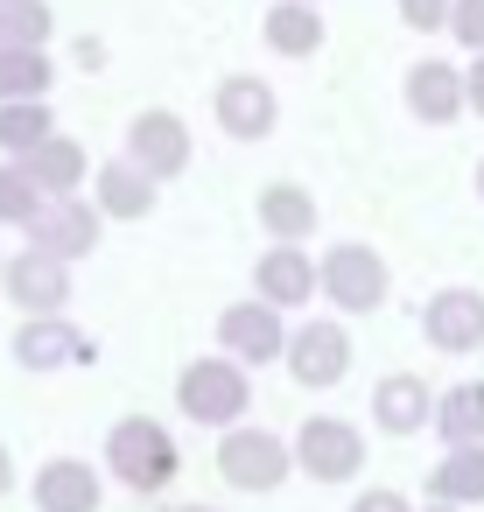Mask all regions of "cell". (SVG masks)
Segmentation results:
<instances>
[{
    "instance_id": "ba28073f",
    "label": "cell",
    "mask_w": 484,
    "mask_h": 512,
    "mask_svg": "<svg viewBox=\"0 0 484 512\" xmlns=\"http://www.w3.org/2000/svg\"><path fill=\"white\" fill-rule=\"evenodd\" d=\"M22 232H29V246L57 253V260H85V253L99 246V232H106V211H99V204H85V197L71 190V197H43V204H36V218H29Z\"/></svg>"
},
{
    "instance_id": "603a6c76",
    "label": "cell",
    "mask_w": 484,
    "mask_h": 512,
    "mask_svg": "<svg viewBox=\"0 0 484 512\" xmlns=\"http://www.w3.org/2000/svg\"><path fill=\"white\" fill-rule=\"evenodd\" d=\"M50 134V99H0V155H36Z\"/></svg>"
},
{
    "instance_id": "2e32d148",
    "label": "cell",
    "mask_w": 484,
    "mask_h": 512,
    "mask_svg": "<svg viewBox=\"0 0 484 512\" xmlns=\"http://www.w3.org/2000/svg\"><path fill=\"white\" fill-rule=\"evenodd\" d=\"M435 421V393H428V379H414V372H386L379 386H372V428L379 435H421Z\"/></svg>"
},
{
    "instance_id": "ac0fdd59",
    "label": "cell",
    "mask_w": 484,
    "mask_h": 512,
    "mask_svg": "<svg viewBox=\"0 0 484 512\" xmlns=\"http://www.w3.org/2000/svg\"><path fill=\"white\" fill-rule=\"evenodd\" d=\"M260 36H267L274 57L302 64V57H316V50L330 43V22H323V8H309V0H274L267 22H260Z\"/></svg>"
},
{
    "instance_id": "9c48e42d",
    "label": "cell",
    "mask_w": 484,
    "mask_h": 512,
    "mask_svg": "<svg viewBox=\"0 0 484 512\" xmlns=\"http://www.w3.org/2000/svg\"><path fill=\"white\" fill-rule=\"evenodd\" d=\"M421 337H428V351H442V358L484 351V295H477V288H442V295H428V302H421Z\"/></svg>"
},
{
    "instance_id": "d590c367",
    "label": "cell",
    "mask_w": 484,
    "mask_h": 512,
    "mask_svg": "<svg viewBox=\"0 0 484 512\" xmlns=\"http://www.w3.org/2000/svg\"><path fill=\"white\" fill-rule=\"evenodd\" d=\"M477 197H484V162H477Z\"/></svg>"
},
{
    "instance_id": "83f0119b",
    "label": "cell",
    "mask_w": 484,
    "mask_h": 512,
    "mask_svg": "<svg viewBox=\"0 0 484 512\" xmlns=\"http://www.w3.org/2000/svg\"><path fill=\"white\" fill-rule=\"evenodd\" d=\"M449 36L477 57L484 50V0H456V8H449Z\"/></svg>"
},
{
    "instance_id": "1f68e13d",
    "label": "cell",
    "mask_w": 484,
    "mask_h": 512,
    "mask_svg": "<svg viewBox=\"0 0 484 512\" xmlns=\"http://www.w3.org/2000/svg\"><path fill=\"white\" fill-rule=\"evenodd\" d=\"M78 64H85V71H99V64H106V43H92V36H85V43H78Z\"/></svg>"
},
{
    "instance_id": "e575fe53",
    "label": "cell",
    "mask_w": 484,
    "mask_h": 512,
    "mask_svg": "<svg viewBox=\"0 0 484 512\" xmlns=\"http://www.w3.org/2000/svg\"><path fill=\"white\" fill-rule=\"evenodd\" d=\"M176 512H218V505H176Z\"/></svg>"
},
{
    "instance_id": "d6986e66",
    "label": "cell",
    "mask_w": 484,
    "mask_h": 512,
    "mask_svg": "<svg viewBox=\"0 0 484 512\" xmlns=\"http://www.w3.org/2000/svg\"><path fill=\"white\" fill-rule=\"evenodd\" d=\"M92 204H99L106 218H120V225H141V218L155 211V176L120 155V162H106V169L92 176Z\"/></svg>"
},
{
    "instance_id": "6da1fadb",
    "label": "cell",
    "mask_w": 484,
    "mask_h": 512,
    "mask_svg": "<svg viewBox=\"0 0 484 512\" xmlns=\"http://www.w3.org/2000/svg\"><path fill=\"white\" fill-rule=\"evenodd\" d=\"M106 470H113L127 491L155 498V491H169V484H176V470H183V449H176V435H169L162 421H148V414H127V421H113V435H106Z\"/></svg>"
},
{
    "instance_id": "484cf974",
    "label": "cell",
    "mask_w": 484,
    "mask_h": 512,
    "mask_svg": "<svg viewBox=\"0 0 484 512\" xmlns=\"http://www.w3.org/2000/svg\"><path fill=\"white\" fill-rule=\"evenodd\" d=\"M50 36H57V15L43 0H0V50H15V43L50 50Z\"/></svg>"
},
{
    "instance_id": "30bf717a",
    "label": "cell",
    "mask_w": 484,
    "mask_h": 512,
    "mask_svg": "<svg viewBox=\"0 0 484 512\" xmlns=\"http://www.w3.org/2000/svg\"><path fill=\"white\" fill-rule=\"evenodd\" d=\"M0 288H8L29 316H57V309L71 302V260L29 246V253H15L8 267H0Z\"/></svg>"
},
{
    "instance_id": "4316f807",
    "label": "cell",
    "mask_w": 484,
    "mask_h": 512,
    "mask_svg": "<svg viewBox=\"0 0 484 512\" xmlns=\"http://www.w3.org/2000/svg\"><path fill=\"white\" fill-rule=\"evenodd\" d=\"M43 197H50V190L29 176V162H15V155L0 162V225H29Z\"/></svg>"
},
{
    "instance_id": "e0dca14e",
    "label": "cell",
    "mask_w": 484,
    "mask_h": 512,
    "mask_svg": "<svg viewBox=\"0 0 484 512\" xmlns=\"http://www.w3.org/2000/svg\"><path fill=\"white\" fill-rule=\"evenodd\" d=\"M106 505V484L85 456H50L36 470V512H99Z\"/></svg>"
},
{
    "instance_id": "4dcf8cb0",
    "label": "cell",
    "mask_w": 484,
    "mask_h": 512,
    "mask_svg": "<svg viewBox=\"0 0 484 512\" xmlns=\"http://www.w3.org/2000/svg\"><path fill=\"white\" fill-rule=\"evenodd\" d=\"M351 512H414V505H407L400 491H386V484H372V491H358V498H351Z\"/></svg>"
},
{
    "instance_id": "f546056e",
    "label": "cell",
    "mask_w": 484,
    "mask_h": 512,
    "mask_svg": "<svg viewBox=\"0 0 484 512\" xmlns=\"http://www.w3.org/2000/svg\"><path fill=\"white\" fill-rule=\"evenodd\" d=\"M463 113H477V120H484V50L463 64Z\"/></svg>"
},
{
    "instance_id": "7c38bea8",
    "label": "cell",
    "mask_w": 484,
    "mask_h": 512,
    "mask_svg": "<svg viewBox=\"0 0 484 512\" xmlns=\"http://www.w3.org/2000/svg\"><path fill=\"white\" fill-rule=\"evenodd\" d=\"M127 162L134 169H148L155 183H169V176H183L190 169V127L176 120V113H134V127H127Z\"/></svg>"
},
{
    "instance_id": "74e56055",
    "label": "cell",
    "mask_w": 484,
    "mask_h": 512,
    "mask_svg": "<svg viewBox=\"0 0 484 512\" xmlns=\"http://www.w3.org/2000/svg\"><path fill=\"white\" fill-rule=\"evenodd\" d=\"M0 267H8V260H0Z\"/></svg>"
},
{
    "instance_id": "8d00e7d4",
    "label": "cell",
    "mask_w": 484,
    "mask_h": 512,
    "mask_svg": "<svg viewBox=\"0 0 484 512\" xmlns=\"http://www.w3.org/2000/svg\"><path fill=\"white\" fill-rule=\"evenodd\" d=\"M309 8H323V0H309Z\"/></svg>"
},
{
    "instance_id": "5bb4252c",
    "label": "cell",
    "mask_w": 484,
    "mask_h": 512,
    "mask_svg": "<svg viewBox=\"0 0 484 512\" xmlns=\"http://www.w3.org/2000/svg\"><path fill=\"white\" fill-rule=\"evenodd\" d=\"M400 99L421 127H449V120H463V71L449 57H421V64H407Z\"/></svg>"
},
{
    "instance_id": "4fadbf2b",
    "label": "cell",
    "mask_w": 484,
    "mask_h": 512,
    "mask_svg": "<svg viewBox=\"0 0 484 512\" xmlns=\"http://www.w3.org/2000/svg\"><path fill=\"white\" fill-rule=\"evenodd\" d=\"M15 358H22L29 372H57V365H92L99 344L57 309V316H29V323L15 330Z\"/></svg>"
},
{
    "instance_id": "44dd1931",
    "label": "cell",
    "mask_w": 484,
    "mask_h": 512,
    "mask_svg": "<svg viewBox=\"0 0 484 512\" xmlns=\"http://www.w3.org/2000/svg\"><path fill=\"white\" fill-rule=\"evenodd\" d=\"M260 232L267 239H288V246L316 239V197L302 183H267L260 190Z\"/></svg>"
},
{
    "instance_id": "7402d4cb",
    "label": "cell",
    "mask_w": 484,
    "mask_h": 512,
    "mask_svg": "<svg viewBox=\"0 0 484 512\" xmlns=\"http://www.w3.org/2000/svg\"><path fill=\"white\" fill-rule=\"evenodd\" d=\"M428 428L442 435V449H456V442H484V379H463V386L435 393V421H428Z\"/></svg>"
},
{
    "instance_id": "f1b7e54d",
    "label": "cell",
    "mask_w": 484,
    "mask_h": 512,
    "mask_svg": "<svg viewBox=\"0 0 484 512\" xmlns=\"http://www.w3.org/2000/svg\"><path fill=\"white\" fill-rule=\"evenodd\" d=\"M393 8H400V22H407V29L435 36V29H449V8H456V0H393Z\"/></svg>"
},
{
    "instance_id": "ffe728a7",
    "label": "cell",
    "mask_w": 484,
    "mask_h": 512,
    "mask_svg": "<svg viewBox=\"0 0 484 512\" xmlns=\"http://www.w3.org/2000/svg\"><path fill=\"white\" fill-rule=\"evenodd\" d=\"M428 498H442V505H484V442H456V449H442V463L428 470Z\"/></svg>"
},
{
    "instance_id": "3957f363",
    "label": "cell",
    "mask_w": 484,
    "mask_h": 512,
    "mask_svg": "<svg viewBox=\"0 0 484 512\" xmlns=\"http://www.w3.org/2000/svg\"><path fill=\"white\" fill-rule=\"evenodd\" d=\"M218 477L232 484V491H281L288 477H295V442H281L274 428H260V421H232V428H218Z\"/></svg>"
},
{
    "instance_id": "cb8c5ba5",
    "label": "cell",
    "mask_w": 484,
    "mask_h": 512,
    "mask_svg": "<svg viewBox=\"0 0 484 512\" xmlns=\"http://www.w3.org/2000/svg\"><path fill=\"white\" fill-rule=\"evenodd\" d=\"M15 162H29V176H36L50 197H71V190L85 183V148H78L71 134H50L36 155H15Z\"/></svg>"
},
{
    "instance_id": "52a82bcc",
    "label": "cell",
    "mask_w": 484,
    "mask_h": 512,
    "mask_svg": "<svg viewBox=\"0 0 484 512\" xmlns=\"http://www.w3.org/2000/svg\"><path fill=\"white\" fill-rule=\"evenodd\" d=\"M218 351L239 358L246 372H253V365H274V358L288 351V309H274V302H260V295L232 302V309L218 316Z\"/></svg>"
},
{
    "instance_id": "8fae6325",
    "label": "cell",
    "mask_w": 484,
    "mask_h": 512,
    "mask_svg": "<svg viewBox=\"0 0 484 512\" xmlns=\"http://www.w3.org/2000/svg\"><path fill=\"white\" fill-rule=\"evenodd\" d=\"M211 113H218V127H225L232 141H267V134H274V120H281V99H274V85H267V78L232 71V78L218 85Z\"/></svg>"
},
{
    "instance_id": "5b68a950",
    "label": "cell",
    "mask_w": 484,
    "mask_h": 512,
    "mask_svg": "<svg viewBox=\"0 0 484 512\" xmlns=\"http://www.w3.org/2000/svg\"><path fill=\"white\" fill-rule=\"evenodd\" d=\"M295 470L316 484H351L365 470V428L344 414H309L295 428Z\"/></svg>"
},
{
    "instance_id": "277c9868",
    "label": "cell",
    "mask_w": 484,
    "mask_h": 512,
    "mask_svg": "<svg viewBox=\"0 0 484 512\" xmlns=\"http://www.w3.org/2000/svg\"><path fill=\"white\" fill-rule=\"evenodd\" d=\"M176 407L197 421V428H232V421H246V407H253V379H246V365L239 358H190L183 372H176Z\"/></svg>"
},
{
    "instance_id": "7a4b0ae2",
    "label": "cell",
    "mask_w": 484,
    "mask_h": 512,
    "mask_svg": "<svg viewBox=\"0 0 484 512\" xmlns=\"http://www.w3.org/2000/svg\"><path fill=\"white\" fill-rule=\"evenodd\" d=\"M316 295H323L337 316H372V309H386V295H393V267H386L365 239H337V246H323V260H316Z\"/></svg>"
},
{
    "instance_id": "d6a6232c",
    "label": "cell",
    "mask_w": 484,
    "mask_h": 512,
    "mask_svg": "<svg viewBox=\"0 0 484 512\" xmlns=\"http://www.w3.org/2000/svg\"><path fill=\"white\" fill-rule=\"evenodd\" d=\"M8 491H15V456L0 449V498H8Z\"/></svg>"
},
{
    "instance_id": "d4e9b609",
    "label": "cell",
    "mask_w": 484,
    "mask_h": 512,
    "mask_svg": "<svg viewBox=\"0 0 484 512\" xmlns=\"http://www.w3.org/2000/svg\"><path fill=\"white\" fill-rule=\"evenodd\" d=\"M50 85H57L50 50H29V43L0 50V99H50Z\"/></svg>"
},
{
    "instance_id": "836d02e7",
    "label": "cell",
    "mask_w": 484,
    "mask_h": 512,
    "mask_svg": "<svg viewBox=\"0 0 484 512\" xmlns=\"http://www.w3.org/2000/svg\"><path fill=\"white\" fill-rule=\"evenodd\" d=\"M421 512H463V505H442V498H428V505H421Z\"/></svg>"
},
{
    "instance_id": "8992f818",
    "label": "cell",
    "mask_w": 484,
    "mask_h": 512,
    "mask_svg": "<svg viewBox=\"0 0 484 512\" xmlns=\"http://www.w3.org/2000/svg\"><path fill=\"white\" fill-rule=\"evenodd\" d=\"M281 365H288V379H295L302 393H330V386L351 379V330H344L337 316H316V323L288 330Z\"/></svg>"
},
{
    "instance_id": "9a60e30c",
    "label": "cell",
    "mask_w": 484,
    "mask_h": 512,
    "mask_svg": "<svg viewBox=\"0 0 484 512\" xmlns=\"http://www.w3.org/2000/svg\"><path fill=\"white\" fill-rule=\"evenodd\" d=\"M253 295L274 302V309H302V302H316V260H309L302 246L274 239V246L253 260Z\"/></svg>"
}]
</instances>
